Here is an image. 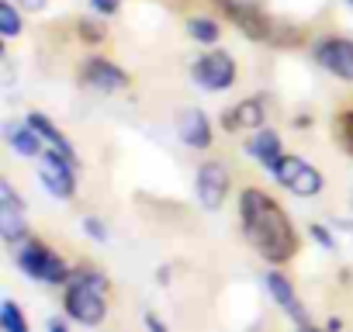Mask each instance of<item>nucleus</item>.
I'll list each match as a JSON object with an SVG mask.
<instances>
[{"mask_svg": "<svg viewBox=\"0 0 353 332\" xmlns=\"http://www.w3.org/2000/svg\"><path fill=\"white\" fill-rule=\"evenodd\" d=\"M239 218H243V232L253 242V249L267 260V263H288L298 253V232L288 218V211L260 187H246L239 194Z\"/></svg>", "mask_w": 353, "mask_h": 332, "instance_id": "1", "label": "nucleus"}, {"mask_svg": "<svg viewBox=\"0 0 353 332\" xmlns=\"http://www.w3.org/2000/svg\"><path fill=\"white\" fill-rule=\"evenodd\" d=\"M18 267L32 277V280H42V284H66L70 280V267L63 256H56L42 239H25L21 249H18Z\"/></svg>", "mask_w": 353, "mask_h": 332, "instance_id": "2", "label": "nucleus"}, {"mask_svg": "<svg viewBox=\"0 0 353 332\" xmlns=\"http://www.w3.org/2000/svg\"><path fill=\"white\" fill-rule=\"evenodd\" d=\"M215 8L232 25H239V32L246 39H253V42H270L274 39L277 21L263 11V0H215Z\"/></svg>", "mask_w": 353, "mask_h": 332, "instance_id": "3", "label": "nucleus"}, {"mask_svg": "<svg viewBox=\"0 0 353 332\" xmlns=\"http://www.w3.org/2000/svg\"><path fill=\"white\" fill-rule=\"evenodd\" d=\"M39 180L46 184V191L59 201H70L77 194V159L59 152V149H49L42 152V166H39Z\"/></svg>", "mask_w": 353, "mask_h": 332, "instance_id": "4", "label": "nucleus"}, {"mask_svg": "<svg viewBox=\"0 0 353 332\" xmlns=\"http://www.w3.org/2000/svg\"><path fill=\"white\" fill-rule=\"evenodd\" d=\"M191 76L201 90L208 94H219V90H229L236 83V59L225 52V49H215V52H205L194 66H191Z\"/></svg>", "mask_w": 353, "mask_h": 332, "instance_id": "5", "label": "nucleus"}, {"mask_svg": "<svg viewBox=\"0 0 353 332\" xmlns=\"http://www.w3.org/2000/svg\"><path fill=\"white\" fill-rule=\"evenodd\" d=\"M104 298H108V294H101V291H94V287H87V284L70 280V284H66L63 308H66V315H70L73 322H80V325H101L104 315H108Z\"/></svg>", "mask_w": 353, "mask_h": 332, "instance_id": "6", "label": "nucleus"}, {"mask_svg": "<svg viewBox=\"0 0 353 332\" xmlns=\"http://www.w3.org/2000/svg\"><path fill=\"white\" fill-rule=\"evenodd\" d=\"M0 236H4V242H11V246H21L28 239L25 201L18 198L11 180H0Z\"/></svg>", "mask_w": 353, "mask_h": 332, "instance_id": "7", "label": "nucleus"}, {"mask_svg": "<svg viewBox=\"0 0 353 332\" xmlns=\"http://www.w3.org/2000/svg\"><path fill=\"white\" fill-rule=\"evenodd\" d=\"M229 187H232V177H229V166L212 159L198 170V180H194V191H198V201L205 211H219L229 198Z\"/></svg>", "mask_w": 353, "mask_h": 332, "instance_id": "8", "label": "nucleus"}, {"mask_svg": "<svg viewBox=\"0 0 353 332\" xmlns=\"http://www.w3.org/2000/svg\"><path fill=\"white\" fill-rule=\"evenodd\" d=\"M315 63H319L325 73H332V76L353 83V39H339V35L322 39V42L315 45Z\"/></svg>", "mask_w": 353, "mask_h": 332, "instance_id": "9", "label": "nucleus"}, {"mask_svg": "<svg viewBox=\"0 0 353 332\" xmlns=\"http://www.w3.org/2000/svg\"><path fill=\"white\" fill-rule=\"evenodd\" d=\"M80 80L101 94H111V90H125L128 87V73L121 66H114L111 59H101V56H90L83 66H80Z\"/></svg>", "mask_w": 353, "mask_h": 332, "instance_id": "10", "label": "nucleus"}, {"mask_svg": "<svg viewBox=\"0 0 353 332\" xmlns=\"http://www.w3.org/2000/svg\"><path fill=\"white\" fill-rule=\"evenodd\" d=\"M176 135H181V142L191 145V149H208L215 142L212 125H208L205 111H198V107H184L181 114H176Z\"/></svg>", "mask_w": 353, "mask_h": 332, "instance_id": "11", "label": "nucleus"}, {"mask_svg": "<svg viewBox=\"0 0 353 332\" xmlns=\"http://www.w3.org/2000/svg\"><path fill=\"white\" fill-rule=\"evenodd\" d=\"M263 280H267V291H270V298L281 304V311H284L288 318H294V322H308V311H305V304L298 301V294H294L291 280H288L281 270H270Z\"/></svg>", "mask_w": 353, "mask_h": 332, "instance_id": "12", "label": "nucleus"}, {"mask_svg": "<svg viewBox=\"0 0 353 332\" xmlns=\"http://www.w3.org/2000/svg\"><path fill=\"white\" fill-rule=\"evenodd\" d=\"M263 118H267L263 104H260L256 97H246V101L232 104V107L222 114V128H225V132H253V128L263 125Z\"/></svg>", "mask_w": 353, "mask_h": 332, "instance_id": "13", "label": "nucleus"}, {"mask_svg": "<svg viewBox=\"0 0 353 332\" xmlns=\"http://www.w3.org/2000/svg\"><path fill=\"white\" fill-rule=\"evenodd\" d=\"M4 138H8V145L18 152V156H25V159H35V156H42V135L28 125V121H8L4 125Z\"/></svg>", "mask_w": 353, "mask_h": 332, "instance_id": "14", "label": "nucleus"}, {"mask_svg": "<svg viewBox=\"0 0 353 332\" xmlns=\"http://www.w3.org/2000/svg\"><path fill=\"white\" fill-rule=\"evenodd\" d=\"M246 156H253V159H260L263 163V170L270 163H277V156H281V138H277V132H256V135H250L246 138Z\"/></svg>", "mask_w": 353, "mask_h": 332, "instance_id": "15", "label": "nucleus"}, {"mask_svg": "<svg viewBox=\"0 0 353 332\" xmlns=\"http://www.w3.org/2000/svg\"><path fill=\"white\" fill-rule=\"evenodd\" d=\"M25 121H28V125H32V128H35V132H39L52 149H59V152H66V156H73V159H77V149L70 145V138H66V135H63V132H59V128L42 114V111H28V118H25Z\"/></svg>", "mask_w": 353, "mask_h": 332, "instance_id": "16", "label": "nucleus"}, {"mask_svg": "<svg viewBox=\"0 0 353 332\" xmlns=\"http://www.w3.org/2000/svg\"><path fill=\"white\" fill-rule=\"evenodd\" d=\"M288 191L298 194V198H315V194L322 191V174L315 170L312 163H305V166H301V174L288 184Z\"/></svg>", "mask_w": 353, "mask_h": 332, "instance_id": "17", "label": "nucleus"}, {"mask_svg": "<svg viewBox=\"0 0 353 332\" xmlns=\"http://www.w3.org/2000/svg\"><path fill=\"white\" fill-rule=\"evenodd\" d=\"M301 166H305V159H298V156H288V152H281L277 156V163H270L267 166V174L281 184V187H288L298 174H301Z\"/></svg>", "mask_w": 353, "mask_h": 332, "instance_id": "18", "label": "nucleus"}, {"mask_svg": "<svg viewBox=\"0 0 353 332\" xmlns=\"http://www.w3.org/2000/svg\"><path fill=\"white\" fill-rule=\"evenodd\" d=\"M188 35L194 42H201V45H215L222 39V25L215 18H191L188 21Z\"/></svg>", "mask_w": 353, "mask_h": 332, "instance_id": "19", "label": "nucleus"}, {"mask_svg": "<svg viewBox=\"0 0 353 332\" xmlns=\"http://www.w3.org/2000/svg\"><path fill=\"white\" fill-rule=\"evenodd\" d=\"M21 8L14 0H0V35L4 39H18L21 35Z\"/></svg>", "mask_w": 353, "mask_h": 332, "instance_id": "20", "label": "nucleus"}, {"mask_svg": "<svg viewBox=\"0 0 353 332\" xmlns=\"http://www.w3.org/2000/svg\"><path fill=\"white\" fill-rule=\"evenodd\" d=\"M0 329L4 332H28V318L21 315L18 301L4 298V304H0Z\"/></svg>", "mask_w": 353, "mask_h": 332, "instance_id": "21", "label": "nucleus"}, {"mask_svg": "<svg viewBox=\"0 0 353 332\" xmlns=\"http://www.w3.org/2000/svg\"><path fill=\"white\" fill-rule=\"evenodd\" d=\"M77 35H80L83 42H90V45H97V42L108 39V32L101 28V21H90V18H83V21L77 25Z\"/></svg>", "mask_w": 353, "mask_h": 332, "instance_id": "22", "label": "nucleus"}, {"mask_svg": "<svg viewBox=\"0 0 353 332\" xmlns=\"http://www.w3.org/2000/svg\"><path fill=\"white\" fill-rule=\"evenodd\" d=\"M83 232H87L94 242H108V225H104L97 215H87V218H83Z\"/></svg>", "mask_w": 353, "mask_h": 332, "instance_id": "23", "label": "nucleus"}, {"mask_svg": "<svg viewBox=\"0 0 353 332\" xmlns=\"http://www.w3.org/2000/svg\"><path fill=\"white\" fill-rule=\"evenodd\" d=\"M339 142H343V149L353 152V111L339 114Z\"/></svg>", "mask_w": 353, "mask_h": 332, "instance_id": "24", "label": "nucleus"}, {"mask_svg": "<svg viewBox=\"0 0 353 332\" xmlns=\"http://www.w3.org/2000/svg\"><path fill=\"white\" fill-rule=\"evenodd\" d=\"M308 236H312V239H315L322 249H336V239H332V232H329L325 225H319V222H315V225L308 229Z\"/></svg>", "mask_w": 353, "mask_h": 332, "instance_id": "25", "label": "nucleus"}, {"mask_svg": "<svg viewBox=\"0 0 353 332\" xmlns=\"http://www.w3.org/2000/svg\"><path fill=\"white\" fill-rule=\"evenodd\" d=\"M90 8H94V14L111 18V14H118V11H121V0H90Z\"/></svg>", "mask_w": 353, "mask_h": 332, "instance_id": "26", "label": "nucleus"}, {"mask_svg": "<svg viewBox=\"0 0 353 332\" xmlns=\"http://www.w3.org/2000/svg\"><path fill=\"white\" fill-rule=\"evenodd\" d=\"M14 4H18L21 11H28V14H39V11H46L49 0H14Z\"/></svg>", "mask_w": 353, "mask_h": 332, "instance_id": "27", "label": "nucleus"}, {"mask_svg": "<svg viewBox=\"0 0 353 332\" xmlns=\"http://www.w3.org/2000/svg\"><path fill=\"white\" fill-rule=\"evenodd\" d=\"M145 329H149V332H170V329H166V325H163V322H159L152 311L145 315Z\"/></svg>", "mask_w": 353, "mask_h": 332, "instance_id": "28", "label": "nucleus"}, {"mask_svg": "<svg viewBox=\"0 0 353 332\" xmlns=\"http://www.w3.org/2000/svg\"><path fill=\"white\" fill-rule=\"evenodd\" d=\"M46 332H70L66 329V322H59V318H49V329Z\"/></svg>", "mask_w": 353, "mask_h": 332, "instance_id": "29", "label": "nucleus"}, {"mask_svg": "<svg viewBox=\"0 0 353 332\" xmlns=\"http://www.w3.org/2000/svg\"><path fill=\"white\" fill-rule=\"evenodd\" d=\"M156 284H170V267H159L156 270Z\"/></svg>", "mask_w": 353, "mask_h": 332, "instance_id": "30", "label": "nucleus"}, {"mask_svg": "<svg viewBox=\"0 0 353 332\" xmlns=\"http://www.w3.org/2000/svg\"><path fill=\"white\" fill-rule=\"evenodd\" d=\"M298 332H329V329H319V325H312V322H298Z\"/></svg>", "mask_w": 353, "mask_h": 332, "instance_id": "31", "label": "nucleus"}, {"mask_svg": "<svg viewBox=\"0 0 353 332\" xmlns=\"http://www.w3.org/2000/svg\"><path fill=\"white\" fill-rule=\"evenodd\" d=\"M336 229H343V232L353 236V222H350V218H336Z\"/></svg>", "mask_w": 353, "mask_h": 332, "instance_id": "32", "label": "nucleus"}, {"mask_svg": "<svg viewBox=\"0 0 353 332\" xmlns=\"http://www.w3.org/2000/svg\"><path fill=\"white\" fill-rule=\"evenodd\" d=\"M325 329H329V332H339V329H343V318H329Z\"/></svg>", "mask_w": 353, "mask_h": 332, "instance_id": "33", "label": "nucleus"}, {"mask_svg": "<svg viewBox=\"0 0 353 332\" xmlns=\"http://www.w3.org/2000/svg\"><path fill=\"white\" fill-rule=\"evenodd\" d=\"M346 4H350V8H353V0H346Z\"/></svg>", "mask_w": 353, "mask_h": 332, "instance_id": "34", "label": "nucleus"}]
</instances>
